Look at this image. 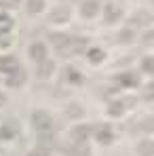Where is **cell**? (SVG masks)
I'll list each match as a JSON object with an SVG mask.
<instances>
[{
	"label": "cell",
	"mask_w": 154,
	"mask_h": 156,
	"mask_svg": "<svg viewBox=\"0 0 154 156\" xmlns=\"http://www.w3.org/2000/svg\"><path fill=\"white\" fill-rule=\"evenodd\" d=\"M30 156H47V154H45V152H32Z\"/></svg>",
	"instance_id": "obj_18"
},
{
	"label": "cell",
	"mask_w": 154,
	"mask_h": 156,
	"mask_svg": "<svg viewBox=\"0 0 154 156\" xmlns=\"http://www.w3.org/2000/svg\"><path fill=\"white\" fill-rule=\"evenodd\" d=\"M144 70H146V72L152 70V59H146V61H144Z\"/></svg>",
	"instance_id": "obj_15"
},
{
	"label": "cell",
	"mask_w": 154,
	"mask_h": 156,
	"mask_svg": "<svg viewBox=\"0 0 154 156\" xmlns=\"http://www.w3.org/2000/svg\"><path fill=\"white\" fill-rule=\"evenodd\" d=\"M0 68H4V70H15V59H13V57L0 59Z\"/></svg>",
	"instance_id": "obj_9"
},
{
	"label": "cell",
	"mask_w": 154,
	"mask_h": 156,
	"mask_svg": "<svg viewBox=\"0 0 154 156\" xmlns=\"http://www.w3.org/2000/svg\"><path fill=\"white\" fill-rule=\"evenodd\" d=\"M40 9H42V0H30L27 2V11L30 13H38Z\"/></svg>",
	"instance_id": "obj_8"
},
{
	"label": "cell",
	"mask_w": 154,
	"mask_h": 156,
	"mask_svg": "<svg viewBox=\"0 0 154 156\" xmlns=\"http://www.w3.org/2000/svg\"><path fill=\"white\" fill-rule=\"evenodd\" d=\"M4 104V95H0V105Z\"/></svg>",
	"instance_id": "obj_19"
},
{
	"label": "cell",
	"mask_w": 154,
	"mask_h": 156,
	"mask_svg": "<svg viewBox=\"0 0 154 156\" xmlns=\"http://www.w3.org/2000/svg\"><path fill=\"white\" fill-rule=\"evenodd\" d=\"M76 135L78 137H84V135H89V129L87 127H80V129H76Z\"/></svg>",
	"instance_id": "obj_14"
},
{
	"label": "cell",
	"mask_w": 154,
	"mask_h": 156,
	"mask_svg": "<svg viewBox=\"0 0 154 156\" xmlns=\"http://www.w3.org/2000/svg\"><path fill=\"white\" fill-rule=\"evenodd\" d=\"M9 2H11V4H15V2H17V0H9Z\"/></svg>",
	"instance_id": "obj_20"
},
{
	"label": "cell",
	"mask_w": 154,
	"mask_h": 156,
	"mask_svg": "<svg viewBox=\"0 0 154 156\" xmlns=\"http://www.w3.org/2000/svg\"><path fill=\"white\" fill-rule=\"evenodd\" d=\"M34 125L38 127V129H49L51 127V118L45 114V112H34Z\"/></svg>",
	"instance_id": "obj_1"
},
{
	"label": "cell",
	"mask_w": 154,
	"mask_h": 156,
	"mask_svg": "<svg viewBox=\"0 0 154 156\" xmlns=\"http://www.w3.org/2000/svg\"><path fill=\"white\" fill-rule=\"evenodd\" d=\"M116 17H118V11H116L114 6H110V9H108V21H114Z\"/></svg>",
	"instance_id": "obj_12"
},
{
	"label": "cell",
	"mask_w": 154,
	"mask_h": 156,
	"mask_svg": "<svg viewBox=\"0 0 154 156\" xmlns=\"http://www.w3.org/2000/svg\"><path fill=\"white\" fill-rule=\"evenodd\" d=\"M150 21V15L148 13H139L137 17H133V23H148Z\"/></svg>",
	"instance_id": "obj_10"
},
{
	"label": "cell",
	"mask_w": 154,
	"mask_h": 156,
	"mask_svg": "<svg viewBox=\"0 0 154 156\" xmlns=\"http://www.w3.org/2000/svg\"><path fill=\"white\" fill-rule=\"evenodd\" d=\"M23 78H26L23 70H13V76L9 78V82H11V84H21V82H23Z\"/></svg>",
	"instance_id": "obj_5"
},
{
	"label": "cell",
	"mask_w": 154,
	"mask_h": 156,
	"mask_svg": "<svg viewBox=\"0 0 154 156\" xmlns=\"http://www.w3.org/2000/svg\"><path fill=\"white\" fill-rule=\"evenodd\" d=\"M97 9H99V6H97V2H95V0H89V2H84V4H82V13H84L87 17H93V15L97 13Z\"/></svg>",
	"instance_id": "obj_4"
},
{
	"label": "cell",
	"mask_w": 154,
	"mask_h": 156,
	"mask_svg": "<svg viewBox=\"0 0 154 156\" xmlns=\"http://www.w3.org/2000/svg\"><path fill=\"white\" fill-rule=\"evenodd\" d=\"M11 135H13V133L9 129H0V137H11Z\"/></svg>",
	"instance_id": "obj_17"
},
{
	"label": "cell",
	"mask_w": 154,
	"mask_h": 156,
	"mask_svg": "<svg viewBox=\"0 0 154 156\" xmlns=\"http://www.w3.org/2000/svg\"><path fill=\"white\" fill-rule=\"evenodd\" d=\"M139 154L141 156H152V144H150V141H141V144H139Z\"/></svg>",
	"instance_id": "obj_7"
},
{
	"label": "cell",
	"mask_w": 154,
	"mask_h": 156,
	"mask_svg": "<svg viewBox=\"0 0 154 156\" xmlns=\"http://www.w3.org/2000/svg\"><path fill=\"white\" fill-rule=\"evenodd\" d=\"M51 72H53V63H49V61H42V63H40V68H38V74H40L42 78H47Z\"/></svg>",
	"instance_id": "obj_6"
},
{
	"label": "cell",
	"mask_w": 154,
	"mask_h": 156,
	"mask_svg": "<svg viewBox=\"0 0 154 156\" xmlns=\"http://www.w3.org/2000/svg\"><path fill=\"white\" fill-rule=\"evenodd\" d=\"M68 15H70V11H68L66 6H59V9H55V11H53L51 19H53V21H66V19H68Z\"/></svg>",
	"instance_id": "obj_3"
},
{
	"label": "cell",
	"mask_w": 154,
	"mask_h": 156,
	"mask_svg": "<svg viewBox=\"0 0 154 156\" xmlns=\"http://www.w3.org/2000/svg\"><path fill=\"white\" fill-rule=\"evenodd\" d=\"M30 55H32V59L45 61V55H47V49H45V44H40V42H34V44L30 47Z\"/></svg>",
	"instance_id": "obj_2"
},
{
	"label": "cell",
	"mask_w": 154,
	"mask_h": 156,
	"mask_svg": "<svg viewBox=\"0 0 154 156\" xmlns=\"http://www.w3.org/2000/svg\"><path fill=\"white\" fill-rule=\"evenodd\" d=\"M89 55H91V59H102V53L99 51H91Z\"/></svg>",
	"instance_id": "obj_16"
},
{
	"label": "cell",
	"mask_w": 154,
	"mask_h": 156,
	"mask_svg": "<svg viewBox=\"0 0 154 156\" xmlns=\"http://www.w3.org/2000/svg\"><path fill=\"white\" fill-rule=\"evenodd\" d=\"M2 27H4V30H9V27H11V21H9L6 17H2V19H0V30H2Z\"/></svg>",
	"instance_id": "obj_13"
},
{
	"label": "cell",
	"mask_w": 154,
	"mask_h": 156,
	"mask_svg": "<svg viewBox=\"0 0 154 156\" xmlns=\"http://www.w3.org/2000/svg\"><path fill=\"white\" fill-rule=\"evenodd\" d=\"M120 112H123V104H118V101H116V104L110 105V114H112V116H118Z\"/></svg>",
	"instance_id": "obj_11"
}]
</instances>
